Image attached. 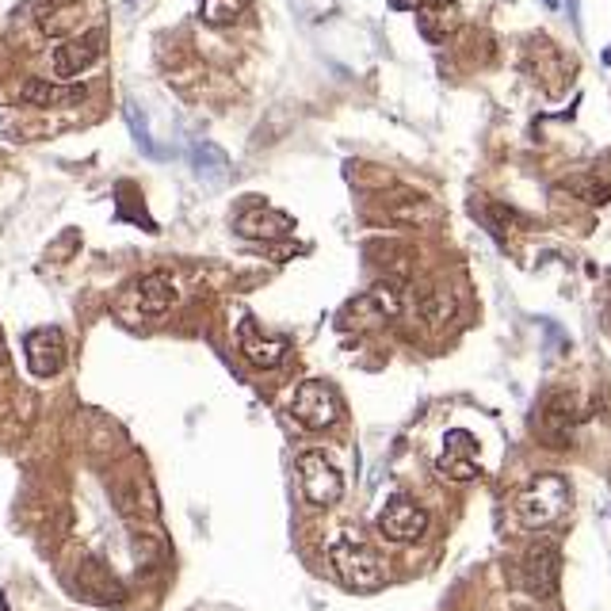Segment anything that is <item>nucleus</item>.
I'll list each match as a JSON object with an SVG mask.
<instances>
[{
  "mask_svg": "<svg viewBox=\"0 0 611 611\" xmlns=\"http://www.w3.org/2000/svg\"><path fill=\"white\" fill-rule=\"evenodd\" d=\"M558 573H562V550L554 543H535L523 550L520 558L508 562L513 589L528 592L531 600H550L554 589H558Z\"/></svg>",
  "mask_w": 611,
  "mask_h": 611,
  "instance_id": "nucleus-3",
  "label": "nucleus"
},
{
  "mask_svg": "<svg viewBox=\"0 0 611 611\" xmlns=\"http://www.w3.org/2000/svg\"><path fill=\"white\" fill-rule=\"evenodd\" d=\"M99 35H81V38H69V42H62L58 50L50 54V65H54V73L58 77H77V73H84L96 58H99Z\"/></svg>",
  "mask_w": 611,
  "mask_h": 611,
  "instance_id": "nucleus-14",
  "label": "nucleus"
},
{
  "mask_svg": "<svg viewBox=\"0 0 611 611\" xmlns=\"http://www.w3.org/2000/svg\"><path fill=\"white\" fill-rule=\"evenodd\" d=\"M382 321H390V318L382 314L378 298L371 291L360 294V298H352V302L340 310V318H336V325L344 333H367V329H375V325H382Z\"/></svg>",
  "mask_w": 611,
  "mask_h": 611,
  "instance_id": "nucleus-17",
  "label": "nucleus"
},
{
  "mask_svg": "<svg viewBox=\"0 0 611 611\" xmlns=\"http://www.w3.org/2000/svg\"><path fill=\"white\" fill-rule=\"evenodd\" d=\"M291 413H294V420L302 424V429L325 432V429H333V424L340 420V397L325 378H306L291 397Z\"/></svg>",
  "mask_w": 611,
  "mask_h": 611,
  "instance_id": "nucleus-5",
  "label": "nucleus"
},
{
  "mask_svg": "<svg viewBox=\"0 0 611 611\" xmlns=\"http://www.w3.org/2000/svg\"><path fill=\"white\" fill-rule=\"evenodd\" d=\"M417 20H420V31L429 42H444L454 23H459V4L454 0H424L417 8Z\"/></svg>",
  "mask_w": 611,
  "mask_h": 611,
  "instance_id": "nucleus-16",
  "label": "nucleus"
},
{
  "mask_svg": "<svg viewBox=\"0 0 611 611\" xmlns=\"http://www.w3.org/2000/svg\"><path fill=\"white\" fill-rule=\"evenodd\" d=\"M329 565H333L336 581H344V585L355 592H371L382 585V562H378L375 547L367 543V535L360 528H344L333 539Z\"/></svg>",
  "mask_w": 611,
  "mask_h": 611,
  "instance_id": "nucleus-2",
  "label": "nucleus"
},
{
  "mask_svg": "<svg viewBox=\"0 0 611 611\" xmlns=\"http://www.w3.org/2000/svg\"><path fill=\"white\" fill-rule=\"evenodd\" d=\"M454 318H459V298H454L451 291H436V294H429V298L420 302V321L429 325L432 333L447 329Z\"/></svg>",
  "mask_w": 611,
  "mask_h": 611,
  "instance_id": "nucleus-19",
  "label": "nucleus"
},
{
  "mask_svg": "<svg viewBox=\"0 0 611 611\" xmlns=\"http://www.w3.org/2000/svg\"><path fill=\"white\" fill-rule=\"evenodd\" d=\"M424 531H429V513H424L417 501L397 493L382 505V513H378L382 539H390V543H417V539H424Z\"/></svg>",
  "mask_w": 611,
  "mask_h": 611,
  "instance_id": "nucleus-7",
  "label": "nucleus"
},
{
  "mask_svg": "<svg viewBox=\"0 0 611 611\" xmlns=\"http://www.w3.org/2000/svg\"><path fill=\"white\" fill-rule=\"evenodd\" d=\"M245 8H249V0H203V4H199V12H203V20L210 27L237 23L241 16H245Z\"/></svg>",
  "mask_w": 611,
  "mask_h": 611,
  "instance_id": "nucleus-22",
  "label": "nucleus"
},
{
  "mask_svg": "<svg viewBox=\"0 0 611 611\" xmlns=\"http://www.w3.org/2000/svg\"><path fill=\"white\" fill-rule=\"evenodd\" d=\"M371 260L386 276H397V279H405L409 272H413V257H409V249L394 245V241H378V245H371Z\"/></svg>",
  "mask_w": 611,
  "mask_h": 611,
  "instance_id": "nucleus-21",
  "label": "nucleus"
},
{
  "mask_svg": "<svg viewBox=\"0 0 611 611\" xmlns=\"http://www.w3.org/2000/svg\"><path fill=\"white\" fill-rule=\"evenodd\" d=\"M191 165H195V173L199 176H207V180H215V176H225V153L218 149V146H195V153H191Z\"/></svg>",
  "mask_w": 611,
  "mask_h": 611,
  "instance_id": "nucleus-23",
  "label": "nucleus"
},
{
  "mask_svg": "<svg viewBox=\"0 0 611 611\" xmlns=\"http://www.w3.org/2000/svg\"><path fill=\"white\" fill-rule=\"evenodd\" d=\"M604 329H607V336H611V298H607V306H604Z\"/></svg>",
  "mask_w": 611,
  "mask_h": 611,
  "instance_id": "nucleus-26",
  "label": "nucleus"
},
{
  "mask_svg": "<svg viewBox=\"0 0 611 611\" xmlns=\"http://www.w3.org/2000/svg\"><path fill=\"white\" fill-rule=\"evenodd\" d=\"M233 230L241 237H252V241H279L283 233H291V218L283 215V210H272V207H264V203H252V207H245L233 218Z\"/></svg>",
  "mask_w": 611,
  "mask_h": 611,
  "instance_id": "nucleus-12",
  "label": "nucleus"
},
{
  "mask_svg": "<svg viewBox=\"0 0 611 611\" xmlns=\"http://www.w3.org/2000/svg\"><path fill=\"white\" fill-rule=\"evenodd\" d=\"M436 471L444 474L447 481H474L481 474V444L471 432L451 429L444 436V451H439Z\"/></svg>",
  "mask_w": 611,
  "mask_h": 611,
  "instance_id": "nucleus-9",
  "label": "nucleus"
},
{
  "mask_svg": "<svg viewBox=\"0 0 611 611\" xmlns=\"http://www.w3.org/2000/svg\"><path fill=\"white\" fill-rule=\"evenodd\" d=\"M382 218L394 225H409V230H420V225H432L439 218V203L429 199L417 188H394L378 199Z\"/></svg>",
  "mask_w": 611,
  "mask_h": 611,
  "instance_id": "nucleus-8",
  "label": "nucleus"
},
{
  "mask_svg": "<svg viewBox=\"0 0 611 611\" xmlns=\"http://www.w3.org/2000/svg\"><path fill=\"white\" fill-rule=\"evenodd\" d=\"M237 348H241V355H245L252 367H276L283 360V352H287V344H283L279 336H267L260 329L257 318H241V325H237Z\"/></svg>",
  "mask_w": 611,
  "mask_h": 611,
  "instance_id": "nucleus-11",
  "label": "nucleus"
},
{
  "mask_svg": "<svg viewBox=\"0 0 611 611\" xmlns=\"http://www.w3.org/2000/svg\"><path fill=\"white\" fill-rule=\"evenodd\" d=\"M77 589L89 596V600H96V604H119V596H123L115 573H111L99 558H84V562H81V570H77Z\"/></svg>",
  "mask_w": 611,
  "mask_h": 611,
  "instance_id": "nucleus-15",
  "label": "nucleus"
},
{
  "mask_svg": "<svg viewBox=\"0 0 611 611\" xmlns=\"http://www.w3.org/2000/svg\"><path fill=\"white\" fill-rule=\"evenodd\" d=\"M81 0H50L47 8H42V16H38V23H42V31L47 35H62V31H69L77 20H81Z\"/></svg>",
  "mask_w": 611,
  "mask_h": 611,
  "instance_id": "nucleus-20",
  "label": "nucleus"
},
{
  "mask_svg": "<svg viewBox=\"0 0 611 611\" xmlns=\"http://www.w3.org/2000/svg\"><path fill=\"white\" fill-rule=\"evenodd\" d=\"M84 92L81 84H50V81H27L23 84V99L35 107H65V104H81Z\"/></svg>",
  "mask_w": 611,
  "mask_h": 611,
  "instance_id": "nucleus-18",
  "label": "nucleus"
},
{
  "mask_svg": "<svg viewBox=\"0 0 611 611\" xmlns=\"http://www.w3.org/2000/svg\"><path fill=\"white\" fill-rule=\"evenodd\" d=\"M131 302H134V310L141 318H165L168 310L180 302V294H176V287H173V279H168V276H146V279L134 283Z\"/></svg>",
  "mask_w": 611,
  "mask_h": 611,
  "instance_id": "nucleus-13",
  "label": "nucleus"
},
{
  "mask_svg": "<svg viewBox=\"0 0 611 611\" xmlns=\"http://www.w3.org/2000/svg\"><path fill=\"white\" fill-rule=\"evenodd\" d=\"M294 481H298L302 501L314 505V508H329V505H336L340 496H344V474H340L329 454H321V451L298 454Z\"/></svg>",
  "mask_w": 611,
  "mask_h": 611,
  "instance_id": "nucleus-4",
  "label": "nucleus"
},
{
  "mask_svg": "<svg viewBox=\"0 0 611 611\" xmlns=\"http://www.w3.org/2000/svg\"><path fill=\"white\" fill-rule=\"evenodd\" d=\"M581 424V402L570 390H550L539 405V432L547 447H570Z\"/></svg>",
  "mask_w": 611,
  "mask_h": 611,
  "instance_id": "nucleus-6",
  "label": "nucleus"
},
{
  "mask_svg": "<svg viewBox=\"0 0 611 611\" xmlns=\"http://www.w3.org/2000/svg\"><path fill=\"white\" fill-rule=\"evenodd\" d=\"M573 505V489L562 474H535L528 486L513 496V516L523 528H550Z\"/></svg>",
  "mask_w": 611,
  "mask_h": 611,
  "instance_id": "nucleus-1",
  "label": "nucleus"
},
{
  "mask_svg": "<svg viewBox=\"0 0 611 611\" xmlns=\"http://www.w3.org/2000/svg\"><path fill=\"white\" fill-rule=\"evenodd\" d=\"M119 210L126 218H134L141 230H153V222L146 218V207H141V199H138V191H134V183H123L119 188Z\"/></svg>",
  "mask_w": 611,
  "mask_h": 611,
  "instance_id": "nucleus-24",
  "label": "nucleus"
},
{
  "mask_svg": "<svg viewBox=\"0 0 611 611\" xmlns=\"http://www.w3.org/2000/svg\"><path fill=\"white\" fill-rule=\"evenodd\" d=\"M126 123H131V134L138 138V146L153 153V141H149V131H146V115L138 111V104H126Z\"/></svg>",
  "mask_w": 611,
  "mask_h": 611,
  "instance_id": "nucleus-25",
  "label": "nucleus"
},
{
  "mask_svg": "<svg viewBox=\"0 0 611 611\" xmlns=\"http://www.w3.org/2000/svg\"><path fill=\"white\" fill-rule=\"evenodd\" d=\"M23 348H27V367H31V375H38V378H54L65 367V336H62V329H54V325L27 333Z\"/></svg>",
  "mask_w": 611,
  "mask_h": 611,
  "instance_id": "nucleus-10",
  "label": "nucleus"
}]
</instances>
